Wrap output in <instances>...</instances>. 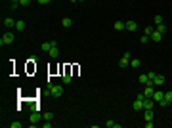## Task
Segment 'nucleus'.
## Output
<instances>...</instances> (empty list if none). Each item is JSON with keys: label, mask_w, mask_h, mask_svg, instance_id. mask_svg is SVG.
I'll use <instances>...</instances> for the list:
<instances>
[{"label": "nucleus", "mask_w": 172, "mask_h": 128, "mask_svg": "<svg viewBox=\"0 0 172 128\" xmlns=\"http://www.w3.org/2000/svg\"><path fill=\"white\" fill-rule=\"evenodd\" d=\"M4 27H6V29H15V21H13L12 17H6V19H4Z\"/></svg>", "instance_id": "9"}, {"label": "nucleus", "mask_w": 172, "mask_h": 128, "mask_svg": "<svg viewBox=\"0 0 172 128\" xmlns=\"http://www.w3.org/2000/svg\"><path fill=\"white\" fill-rule=\"evenodd\" d=\"M153 94H155V86H153V84H145V88H143V96H145V97H153Z\"/></svg>", "instance_id": "5"}, {"label": "nucleus", "mask_w": 172, "mask_h": 128, "mask_svg": "<svg viewBox=\"0 0 172 128\" xmlns=\"http://www.w3.org/2000/svg\"><path fill=\"white\" fill-rule=\"evenodd\" d=\"M25 21H21V19H19V21H15V31H23V29H25Z\"/></svg>", "instance_id": "18"}, {"label": "nucleus", "mask_w": 172, "mask_h": 128, "mask_svg": "<svg viewBox=\"0 0 172 128\" xmlns=\"http://www.w3.org/2000/svg\"><path fill=\"white\" fill-rule=\"evenodd\" d=\"M33 0H19V6H29Z\"/></svg>", "instance_id": "27"}, {"label": "nucleus", "mask_w": 172, "mask_h": 128, "mask_svg": "<svg viewBox=\"0 0 172 128\" xmlns=\"http://www.w3.org/2000/svg\"><path fill=\"white\" fill-rule=\"evenodd\" d=\"M130 59H132V56H130V54H124V56H122L121 59H119V67H121V69H126L128 65H130Z\"/></svg>", "instance_id": "3"}, {"label": "nucleus", "mask_w": 172, "mask_h": 128, "mask_svg": "<svg viewBox=\"0 0 172 128\" xmlns=\"http://www.w3.org/2000/svg\"><path fill=\"white\" fill-rule=\"evenodd\" d=\"M10 10H12V12H15V10H17V2H12V6H10Z\"/></svg>", "instance_id": "32"}, {"label": "nucleus", "mask_w": 172, "mask_h": 128, "mask_svg": "<svg viewBox=\"0 0 172 128\" xmlns=\"http://www.w3.org/2000/svg\"><path fill=\"white\" fill-rule=\"evenodd\" d=\"M153 31H155L153 27H145V29H143V34H147V36H151V34H153Z\"/></svg>", "instance_id": "26"}, {"label": "nucleus", "mask_w": 172, "mask_h": 128, "mask_svg": "<svg viewBox=\"0 0 172 128\" xmlns=\"http://www.w3.org/2000/svg\"><path fill=\"white\" fill-rule=\"evenodd\" d=\"M149 38H151L153 42H161V40H163V34H161L159 31H153V34L149 36Z\"/></svg>", "instance_id": "11"}, {"label": "nucleus", "mask_w": 172, "mask_h": 128, "mask_svg": "<svg viewBox=\"0 0 172 128\" xmlns=\"http://www.w3.org/2000/svg\"><path fill=\"white\" fill-rule=\"evenodd\" d=\"M40 119H42V115H40L38 111H33V113H31V117H29V122H31V126L35 128V126H37V122L40 121Z\"/></svg>", "instance_id": "4"}, {"label": "nucleus", "mask_w": 172, "mask_h": 128, "mask_svg": "<svg viewBox=\"0 0 172 128\" xmlns=\"http://www.w3.org/2000/svg\"><path fill=\"white\" fill-rule=\"evenodd\" d=\"M145 113H143V119L145 121H153V109H143Z\"/></svg>", "instance_id": "16"}, {"label": "nucleus", "mask_w": 172, "mask_h": 128, "mask_svg": "<svg viewBox=\"0 0 172 128\" xmlns=\"http://www.w3.org/2000/svg\"><path fill=\"white\" fill-rule=\"evenodd\" d=\"M75 2H82V0H75Z\"/></svg>", "instance_id": "34"}, {"label": "nucleus", "mask_w": 172, "mask_h": 128, "mask_svg": "<svg viewBox=\"0 0 172 128\" xmlns=\"http://www.w3.org/2000/svg\"><path fill=\"white\" fill-rule=\"evenodd\" d=\"M61 27H63V29L73 27V19H71V17H63V19H61Z\"/></svg>", "instance_id": "10"}, {"label": "nucleus", "mask_w": 172, "mask_h": 128, "mask_svg": "<svg viewBox=\"0 0 172 128\" xmlns=\"http://www.w3.org/2000/svg\"><path fill=\"white\" fill-rule=\"evenodd\" d=\"M13 40H15V34H13V32H4V34H2V38H0V44L2 46H10V44H13Z\"/></svg>", "instance_id": "2"}, {"label": "nucleus", "mask_w": 172, "mask_h": 128, "mask_svg": "<svg viewBox=\"0 0 172 128\" xmlns=\"http://www.w3.org/2000/svg\"><path fill=\"white\" fill-rule=\"evenodd\" d=\"M71 80H73V77H71L69 73H65L63 77H61V84H71Z\"/></svg>", "instance_id": "17"}, {"label": "nucleus", "mask_w": 172, "mask_h": 128, "mask_svg": "<svg viewBox=\"0 0 172 128\" xmlns=\"http://www.w3.org/2000/svg\"><path fill=\"white\" fill-rule=\"evenodd\" d=\"M105 126H107V128H115V122L109 119V121H105Z\"/></svg>", "instance_id": "30"}, {"label": "nucleus", "mask_w": 172, "mask_h": 128, "mask_svg": "<svg viewBox=\"0 0 172 128\" xmlns=\"http://www.w3.org/2000/svg\"><path fill=\"white\" fill-rule=\"evenodd\" d=\"M12 2H19V0H12Z\"/></svg>", "instance_id": "35"}, {"label": "nucleus", "mask_w": 172, "mask_h": 128, "mask_svg": "<svg viewBox=\"0 0 172 128\" xmlns=\"http://www.w3.org/2000/svg\"><path fill=\"white\" fill-rule=\"evenodd\" d=\"M71 2H75V0H71Z\"/></svg>", "instance_id": "36"}, {"label": "nucleus", "mask_w": 172, "mask_h": 128, "mask_svg": "<svg viewBox=\"0 0 172 128\" xmlns=\"http://www.w3.org/2000/svg\"><path fill=\"white\" fill-rule=\"evenodd\" d=\"M157 105H159V107H170V103L166 101L165 97H163V99H161V101H159V103H157Z\"/></svg>", "instance_id": "25"}, {"label": "nucleus", "mask_w": 172, "mask_h": 128, "mask_svg": "<svg viewBox=\"0 0 172 128\" xmlns=\"http://www.w3.org/2000/svg\"><path fill=\"white\" fill-rule=\"evenodd\" d=\"M153 21H155V25H161V23H165V21H163V15H155V17H153Z\"/></svg>", "instance_id": "23"}, {"label": "nucleus", "mask_w": 172, "mask_h": 128, "mask_svg": "<svg viewBox=\"0 0 172 128\" xmlns=\"http://www.w3.org/2000/svg\"><path fill=\"white\" fill-rule=\"evenodd\" d=\"M132 109L134 111H141V109H143V101H141V99H136V101L132 103Z\"/></svg>", "instance_id": "12"}, {"label": "nucleus", "mask_w": 172, "mask_h": 128, "mask_svg": "<svg viewBox=\"0 0 172 128\" xmlns=\"http://www.w3.org/2000/svg\"><path fill=\"white\" fill-rule=\"evenodd\" d=\"M42 119H44V121H54V113H52V111H46L44 115H42Z\"/></svg>", "instance_id": "20"}, {"label": "nucleus", "mask_w": 172, "mask_h": 128, "mask_svg": "<svg viewBox=\"0 0 172 128\" xmlns=\"http://www.w3.org/2000/svg\"><path fill=\"white\" fill-rule=\"evenodd\" d=\"M48 54H50V58H52V59L59 58V48H57V44H56V46H52V48H50V52H48Z\"/></svg>", "instance_id": "8"}, {"label": "nucleus", "mask_w": 172, "mask_h": 128, "mask_svg": "<svg viewBox=\"0 0 172 128\" xmlns=\"http://www.w3.org/2000/svg\"><path fill=\"white\" fill-rule=\"evenodd\" d=\"M147 80H149V78H147V75H140V77H138V82L143 84V86L147 84Z\"/></svg>", "instance_id": "21"}, {"label": "nucleus", "mask_w": 172, "mask_h": 128, "mask_svg": "<svg viewBox=\"0 0 172 128\" xmlns=\"http://www.w3.org/2000/svg\"><path fill=\"white\" fill-rule=\"evenodd\" d=\"M130 65H132L134 69H138V67L141 65V61H140V59H130Z\"/></svg>", "instance_id": "22"}, {"label": "nucleus", "mask_w": 172, "mask_h": 128, "mask_svg": "<svg viewBox=\"0 0 172 128\" xmlns=\"http://www.w3.org/2000/svg\"><path fill=\"white\" fill-rule=\"evenodd\" d=\"M56 44H57L56 40H52V42H42V44H40V50L42 52H50V48L52 46H56Z\"/></svg>", "instance_id": "7"}, {"label": "nucleus", "mask_w": 172, "mask_h": 128, "mask_svg": "<svg viewBox=\"0 0 172 128\" xmlns=\"http://www.w3.org/2000/svg\"><path fill=\"white\" fill-rule=\"evenodd\" d=\"M124 29H126L124 21H115V31H124Z\"/></svg>", "instance_id": "15"}, {"label": "nucleus", "mask_w": 172, "mask_h": 128, "mask_svg": "<svg viewBox=\"0 0 172 128\" xmlns=\"http://www.w3.org/2000/svg\"><path fill=\"white\" fill-rule=\"evenodd\" d=\"M126 31H138V23L136 21H126Z\"/></svg>", "instance_id": "14"}, {"label": "nucleus", "mask_w": 172, "mask_h": 128, "mask_svg": "<svg viewBox=\"0 0 172 128\" xmlns=\"http://www.w3.org/2000/svg\"><path fill=\"white\" fill-rule=\"evenodd\" d=\"M50 94L52 97H61L63 96V84H50Z\"/></svg>", "instance_id": "1"}, {"label": "nucleus", "mask_w": 172, "mask_h": 128, "mask_svg": "<svg viewBox=\"0 0 172 128\" xmlns=\"http://www.w3.org/2000/svg\"><path fill=\"white\" fill-rule=\"evenodd\" d=\"M38 4H42V6H46V4H50V0H37Z\"/></svg>", "instance_id": "33"}, {"label": "nucleus", "mask_w": 172, "mask_h": 128, "mask_svg": "<svg viewBox=\"0 0 172 128\" xmlns=\"http://www.w3.org/2000/svg\"><path fill=\"white\" fill-rule=\"evenodd\" d=\"M165 99L172 105V90H170V92H165Z\"/></svg>", "instance_id": "24"}, {"label": "nucleus", "mask_w": 172, "mask_h": 128, "mask_svg": "<svg viewBox=\"0 0 172 128\" xmlns=\"http://www.w3.org/2000/svg\"><path fill=\"white\" fill-rule=\"evenodd\" d=\"M155 31H159V32H161V34H165V32H166V31H168V27H166V25H165V23H161V25H157V29H155Z\"/></svg>", "instance_id": "19"}, {"label": "nucleus", "mask_w": 172, "mask_h": 128, "mask_svg": "<svg viewBox=\"0 0 172 128\" xmlns=\"http://www.w3.org/2000/svg\"><path fill=\"white\" fill-rule=\"evenodd\" d=\"M165 82H166V78L163 77V75H157V77H155V80H153V84H155V88H159V86H163Z\"/></svg>", "instance_id": "6"}, {"label": "nucleus", "mask_w": 172, "mask_h": 128, "mask_svg": "<svg viewBox=\"0 0 172 128\" xmlns=\"http://www.w3.org/2000/svg\"><path fill=\"white\" fill-rule=\"evenodd\" d=\"M163 97H165V92H159V90L155 88V94H153V99H155V101L159 103L161 99H163Z\"/></svg>", "instance_id": "13"}, {"label": "nucleus", "mask_w": 172, "mask_h": 128, "mask_svg": "<svg viewBox=\"0 0 172 128\" xmlns=\"http://www.w3.org/2000/svg\"><path fill=\"white\" fill-rule=\"evenodd\" d=\"M10 126H12V128H21V122H19V121H15V122H10Z\"/></svg>", "instance_id": "29"}, {"label": "nucleus", "mask_w": 172, "mask_h": 128, "mask_svg": "<svg viewBox=\"0 0 172 128\" xmlns=\"http://www.w3.org/2000/svg\"><path fill=\"white\" fill-rule=\"evenodd\" d=\"M153 126H155V122L153 121H145V128H153Z\"/></svg>", "instance_id": "31"}, {"label": "nucleus", "mask_w": 172, "mask_h": 128, "mask_svg": "<svg viewBox=\"0 0 172 128\" xmlns=\"http://www.w3.org/2000/svg\"><path fill=\"white\" fill-rule=\"evenodd\" d=\"M140 42H141V44H147V42H149V36H147V34H143V36L140 38Z\"/></svg>", "instance_id": "28"}]
</instances>
